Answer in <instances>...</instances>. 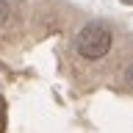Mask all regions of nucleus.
<instances>
[{
	"label": "nucleus",
	"instance_id": "nucleus-1",
	"mask_svg": "<svg viewBox=\"0 0 133 133\" xmlns=\"http://www.w3.org/2000/svg\"><path fill=\"white\" fill-rule=\"evenodd\" d=\"M111 44H114V36H111V31H108L103 22L83 25L81 31H78V36H75V50H78V56L86 58V61L103 58L108 50H111Z\"/></svg>",
	"mask_w": 133,
	"mask_h": 133
},
{
	"label": "nucleus",
	"instance_id": "nucleus-2",
	"mask_svg": "<svg viewBox=\"0 0 133 133\" xmlns=\"http://www.w3.org/2000/svg\"><path fill=\"white\" fill-rule=\"evenodd\" d=\"M122 81H125V86H128V89H133V64H128V69H125V75H122Z\"/></svg>",
	"mask_w": 133,
	"mask_h": 133
},
{
	"label": "nucleus",
	"instance_id": "nucleus-3",
	"mask_svg": "<svg viewBox=\"0 0 133 133\" xmlns=\"http://www.w3.org/2000/svg\"><path fill=\"white\" fill-rule=\"evenodd\" d=\"M6 19H8V3H6V0H0V25L6 22Z\"/></svg>",
	"mask_w": 133,
	"mask_h": 133
}]
</instances>
